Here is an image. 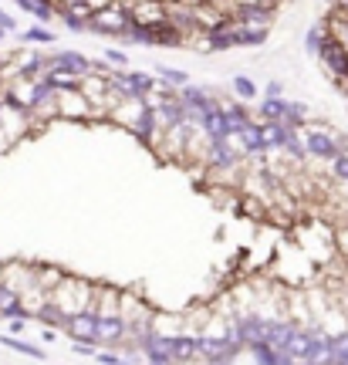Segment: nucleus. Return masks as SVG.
<instances>
[{
    "instance_id": "nucleus-9",
    "label": "nucleus",
    "mask_w": 348,
    "mask_h": 365,
    "mask_svg": "<svg viewBox=\"0 0 348 365\" xmlns=\"http://www.w3.org/2000/svg\"><path fill=\"white\" fill-rule=\"evenodd\" d=\"M274 0H237V7H271Z\"/></svg>"
},
{
    "instance_id": "nucleus-4",
    "label": "nucleus",
    "mask_w": 348,
    "mask_h": 365,
    "mask_svg": "<svg viewBox=\"0 0 348 365\" xmlns=\"http://www.w3.org/2000/svg\"><path fill=\"white\" fill-rule=\"evenodd\" d=\"M304 135H308L311 153H318V156H324V159H335V143H332V139H324L322 132H304Z\"/></svg>"
},
{
    "instance_id": "nucleus-5",
    "label": "nucleus",
    "mask_w": 348,
    "mask_h": 365,
    "mask_svg": "<svg viewBox=\"0 0 348 365\" xmlns=\"http://www.w3.org/2000/svg\"><path fill=\"white\" fill-rule=\"evenodd\" d=\"M17 312H21V294L14 287L0 284V314H17Z\"/></svg>"
},
{
    "instance_id": "nucleus-2",
    "label": "nucleus",
    "mask_w": 348,
    "mask_h": 365,
    "mask_svg": "<svg viewBox=\"0 0 348 365\" xmlns=\"http://www.w3.org/2000/svg\"><path fill=\"white\" fill-rule=\"evenodd\" d=\"M322 61L332 68V75H335V78H345L348 75V51L338 44L335 38L322 44Z\"/></svg>"
},
{
    "instance_id": "nucleus-6",
    "label": "nucleus",
    "mask_w": 348,
    "mask_h": 365,
    "mask_svg": "<svg viewBox=\"0 0 348 365\" xmlns=\"http://www.w3.org/2000/svg\"><path fill=\"white\" fill-rule=\"evenodd\" d=\"M0 341L4 345H11V349H17V352H24V355H31V359H44V355L34 349V345H27V341H21V339H11V335H0Z\"/></svg>"
},
{
    "instance_id": "nucleus-3",
    "label": "nucleus",
    "mask_w": 348,
    "mask_h": 365,
    "mask_svg": "<svg viewBox=\"0 0 348 365\" xmlns=\"http://www.w3.org/2000/svg\"><path fill=\"white\" fill-rule=\"evenodd\" d=\"M58 102H61V112H65V115H88V105H91L81 91H71V88L61 91Z\"/></svg>"
},
{
    "instance_id": "nucleus-11",
    "label": "nucleus",
    "mask_w": 348,
    "mask_h": 365,
    "mask_svg": "<svg viewBox=\"0 0 348 365\" xmlns=\"http://www.w3.org/2000/svg\"><path fill=\"white\" fill-rule=\"evenodd\" d=\"M85 4H88L91 11H102V7H108V4H112V0H85Z\"/></svg>"
},
{
    "instance_id": "nucleus-7",
    "label": "nucleus",
    "mask_w": 348,
    "mask_h": 365,
    "mask_svg": "<svg viewBox=\"0 0 348 365\" xmlns=\"http://www.w3.org/2000/svg\"><path fill=\"white\" fill-rule=\"evenodd\" d=\"M233 88L240 91L244 98H250V95H254V85H250V81H247V78H233Z\"/></svg>"
},
{
    "instance_id": "nucleus-1",
    "label": "nucleus",
    "mask_w": 348,
    "mask_h": 365,
    "mask_svg": "<svg viewBox=\"0 0 348 365\" xmlns=\"http://www.w3.org/2000/svg\"><path fill=\"white\" fill-rule=\"evenodd\" d=\"M91 21H95V27L98 31H112V34H122V31H129L132 27V17H126V14L118 11V7H102V11H91Z\"/></svg>"
},
{
    "instance_id": "nucleus-10",
    "label": "nucleus",
    "mask_w": 348,
    "mask_h": 365,
    "mask_svg": "<svg viewBox=\"0 0 348 365\" xmlns=\"http://www.w3.org/2000/svg\"><path fill=\"white\" fill-rule=\"evenodd\" d=\"M335 170H338V176H345L348 180V159L345 156H335Z\"/></svg>"
},
{
    "instance_id": "nucleus-8",
    "label": "nucleus",
    "mask_w": 348,
    "mask_h": 365,
    "mask_svg": "<svg viewBox=\"0 0 348 365\" xmlns=\"http://www.w3.org/2000/svg\"><path fill=\"white\" fill-rule=\"evenodd\" d=\"M159 71H163L173 85H183V81H186V75H183V71H173V68H159Z\"/></svg>"
}]
</instances>
